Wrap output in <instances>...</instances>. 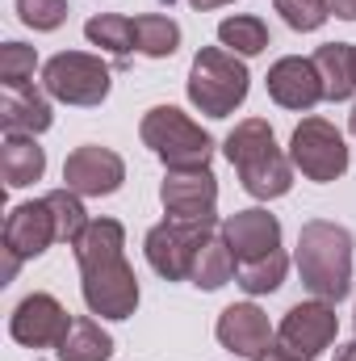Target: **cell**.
Here are the masks:
<instances>
[{
	"mask_svg": "<svg viewBox=\"0 0 356 361\" xmlns=\"http://www.w3.org/2000/svg\"><path fill=\"white\" fill-rule=\"evenodd\" d=\"M46 97L51 92H38L34 85L0 92V126H4V135H42V130H51L55 114H51Z\"/></svg>",
	"mask_w": 356,
	"mask_h": 361,
	"instance_id": "e0dca14e",
	"label": "cell"
},
{
	"mask_svg": "<svg viewBox=\"0 0 356 361\" xmlns=\"http://www.w3.org/2000/svg\"><path fill=\"white\" fill-rule=\"evenodd\" d=\"M55 240H59V231H55V214H51L46 197L21 202V206L8 210V219H4V252H13L17 261L42 257Z\"/></svg>",
	"mask_w": 356,
	"mask_h": 361,
	"instance_id": "4fadbf2b",
	"label": "cell"
},
{
	"mask_svg": "<svg viewBox=\"0 0 356 361\" xmlns=\"http://www.w3.org/2000/svg\"><path fill=\"white\" fill-rule=\"evenodd\" d=\"M55 353H59V361H109L113 357V336L96 319L80 315V319H72V328Z\"/></svg>",
	"mask_w": 356,
	"mask_h": 361,
	"instance_id": "ffe728a7",
	"label": "cell"
},
{
	"mask_svg": "<svg viewBox=\"0 0 356 361\" xmlns=\"http://www.w3.org/2000/svg\"><path fill=\"white\" fill-rule=\"evenodd\" d=\"M180 47V25L164 13H143L134 17V51L147 59H168Z\"/></svg>",
	"mask_w": 356,
	"mask_h": 361,
	"instance_id": "7402d4cb",
	"label": "cell"
},
{
	"mask_svg": "<svg viewBox=\"0 0 356 361\" xmlns=\"http://www.w3.org/2000/svg\"><path fill=\"white\" fill-rule=\"evenodd\" d=\"M122 180H126V160L113 147L84 143L63 160V189L80 197H109L122 189Z\"/></svg>",
	"mask_w": 356,
	"mask_h": 361,
	"instance_id": "7c38bea8",
	"label": "cell"
},
{
	"mask_svg": "<svg viewBox=\"0 0 356 361\" xmlns=\"http://www.w3.org/2000/svg\"><path fill=\"white\" fill-rule=\"evenodd\" d=\"M268 97L281 105V109H314L323 101V80H319V68L314 59H302V55H285L268 68L265 76Z\"/></svg>",
	"mask_w": 356,
	"mask_h": 361,
	"instance_id": "5bb4252c",
	"label": "cell"
},
{
	"mask_svg": "<svg viewBox=\"0 0 356 361\" xmlns=\"http://www.w3.org/2000/svg\"><path fill=\"white\" fill-rule=\"evenodd\" d=\"M298 273L302 286L323 298L340 302L352 290V231L327 219H310L298 231Z\"/></svg>",
	"mask_w": 356,
	"mask_h": 361,
	"instance_id": "7a4b0ae2",
	"label": "cell"
},
{
	"mask_svg": "<svg viewBox=\"0 0 356 361\" xmlns=\"http://www.w3.org/2000/svg\"><path fill=\"white\" fill-rule=\"evenodd\" d=\"M72 328V315L68 307L46 294V290H34L17 302V311L8 315V336L25 349H59V341L68 336Z\"/></svg>",
	"mask_w": 356,
	"mask_h": 361,
	"instance_id": "30bf717a",
	"label": "cell"
},
{
	"mask_svg": "<svg viewBox=\"0 0 356 361\" xmlns=\"http://www.w3.org/2000/svg\"><path fill=\"white\" fill-rule=\"evenodd\" d=\"M214 235V223H180V219H164L147 231L143 252L147 265L160 273L164 281H184L193 273V261L201 252V244Z\"/></svg>",
	"mask_w": 356,
	"mask_h": 361,
	"instance_id": "ba28073f",
	"label": "cell"
},
{
	"mask_svg": "<svg viewBox=\"0 0 356 361\" xmlns=\"http://www.w3.org/2000/svg\"><path fill=\"white\" fill-rule=\"evenodd\" d=\"M231 169L239 173V185L260 197V202H272V197H285L293 189V160L281 156L276 147V135L265 118H243L227 143H222Z\"/></svg>",
	"mask_w": 356,
	"mask_h": 361,
	"instance_id": "3957f363",
	"label": "cell"
},
{
	"mask_svg": "<svg viewBox=\"0 0 356 361\" xmlns=\"http://www.w3.org/2000/svg\"><path fill=\"white\" fill-rule=\"evenodd\" d=\"M289 160L306 180H340L348 173V147L344 135L327 118H302L289 135Z\"/></svg>",
	"mask_w": 356,
	"mask_h": 361,
	"instance_id": "52a82bcc",
	"label": "cell"
},
{
	"mask_svg": "<svg viewBox=\"0 0 356 361\" xmlns=\"http://www.w3.org/2000/svg\"><path fill=\"white\" fill-rule=\"evenodd\" d=\"M285 273H289V257L276 248V252H268L260 261H243V265L235 269V281H239L248 294H272V290H281Z\"/></svg>",
	"mask_w": 356,
	"mask_h": 361,
	"instance_id": "484cf974",
	"label": "cell"
},
{
	"mask_svg": "<svg viewBox=\"0 0 356 361\" xmlns=\"http://www.w3.org/2000/svg\"><path fill=\"white\" fill-rule=\"evenodd\" d=\"M348 130L356 135V105H352V114H348Z\"/></svg>",
	"mask_w": 356,
	"mask_h": 361,
	"instance_id": "836d02e7",
	"label": "cell"
},
{
	"mask_svg": "<svg viewBox=\"0 0 356 361\" xmlns=\"http://www.w3.org/2000/svg\"><path fill=\"white\" fill-rule=\"evenodd\" d=\"M252 361H298V357H293V353H285L281 345H268L265 353H260V357H252Z\"/></svg>",
	"mask_w": 356,
	"mask_h": 361,
	"instance_id": "4dcf8cb0",
	"label": "cell"
},
{
	"mask_svg": "<svg viewBox=\"0 0 356 361\" xmlns=\"http://www.w3.org/2000/svg\"><path fill=\"white\" fill-rule=\"evenodd\" d=\"M17 17L30 30H59L68 21V0H17Z\"/></svg>",
	"mask_w": 356,
	"mask_h": 361,
	"instance_id": "f1b7e54d",
	"label": "cell"
},
{
	"mask_svg": "<svg viewBox=\"0 0 356 361\" xmlns=\"http://www.w3.org/2000/svg\"><path fill=\"white\" fill-rule=\"evenodd\" d=\"M76 265L92 315L130 319L139 311V277L126 261V227L117 219H92L76 244Z\"/></svg>",
	"mask_w": 356,
	"mask_h": 361,
	"instance_id": "6da1fadb",
	"label": "cell"
},
{
	"mask_svg": "<svg viewBox=\"0 0 356 361\" xmlns=\"http://www.w3.org/2000/svg\"><path fill=\"white\" fill-rule=\"evenodd\" d=\"M0 173L8 189H25L46 173V152L38 147L34 135H4L0 143Z\"/></svg>",
	"mask_w": 356,
	"mask_h": 361,
	"instance_id": "d6986e66",
	"label": "cell"
},
{
	"mask_svg": "<svg viewBox=\"0 0 356 361\" xmlns=\"http://www.w3.org/2000/svg\"><path fill=\"white\" fill-rule=\"evenodd\" d=\"M34 68H38V51L25 47V42H4L0 47V85L4 89H21L34 80Z\"/></svg>",
	"mask_w": 356,
	"mask_h": 361,
	"instance_id": "4316f807",
	"label": "cell"
},
{
	"mask_svg": "<svg viewBox=\"0 0 356 361\" xmlns=\"http://www.w3.org/2000/svg\"><path fill=\"white\" fill-rule=\"evenodd\" d=\"M84 38L109 55H130L134 51V21L122 13H96L84 21Z\"/></svg>",
	"mask_w": 356,
	"mask_h": 361,
	"instance_id": "d4e9b609",
	"label": "cell"
},
{
	"mask_svg": "<svg viewBox=\"0 0 356 361\" xmlns=\"http://www.w3.org/2000/svg\"><path fill=\"white\" fill-rule=\"evenodd\" d=\"M218 42H222L227 51H235L239 59L260 55V51L268 47V25L260 21V17H252V13L222 17V21H218Z\"/></svg>",
	"mask_w": 356,
	"mask_h": 361,
	"instance_id": "603a6c76",
	"label": "cell"
},
{
	"mask_svg": "<svg viewBox=\"0 0 356 361\" xmlns=\"http://www.w3.org/2000/svg\"><path fill=\"white\" fill-rule=\"evenodd\" d=\"M46 206H51V214H55V231H59V244H68V248H76L80 244V235L89 231V210H84V197L80 193H72V189H51L46 193Z\"/></svg>",
	"mask_w": 356,
	"mask_h": 361,
	"instance_id": "cb8c5ba5",
	"label": "cell"
},
{
	"mask_svg": "<svg viewBox=\"0 0 356 361\" xmlns=\"http://www.w3.org/2000/svg\"><path fill=\"white\" fill-rule=\"evenodd\" d=\"M331 361H356V341L352 345H344V349H336V357Z\"/></svg>",
	"mask_w": 356,
	"mask_h": 361,
	"instance_id": "d6a6232c",
	"label": "cell"
},
{
	"mask_svg": "<svg viewBox=\"0 0 356 361\" xmlns=\"http://www.w3.org/2000/svg\"><path fill=\"white\" fill-rule=\"evenodd\" d=\"M197 13H210V8H222V4H235V0H189Z\"/></svg>",
	"mask_w": 356,
	"mask_h": 361,
	"instance_id": "1f68e13d",
	"label": "cell"
},
{
	"mask_svg": "<svg viewBox=\"0 0 356 361\" xmlns=\"http://www.w3.org/2000/svg\"><path fill=\"white\" fill-rule=\"evenodd\" d=\"M340 332V319H336V302H323V298H310V302H298L285 311L281 328H276V345L285 353H293L298 361H314L323 349H331Z\"/></svg>",
	"mask_w": 356,
	"mask_h": 361,
	"instance_id": "9c48e42d",
	"label": "cell"
},
{
	"mask_svg": "<svg viewBox=\"0 0 356 361\" xmlns=\"http://www.w3.org/2000/svg\"><path fill=\"white\" fill-rule=\"evenodd\" d=\"M331 4V17L340 21H356V0H327Z\"/></svg>",
	"mask_w": 356,
	"mask_h": 361,
	"instance_id": "f546056e",
	"label": "cell"
},
{
	"mask_svg": "<svg viewBox=\"0 0 356 361\" xmlns=\"http://www.w3.org/2000/svg\"><path fill=\"white\" fill-rule=\"evenodd\" d=\"M160 202H164L168 219H180V223H214L218 177L210 169H168V177L160 185Z\"/></svg>",
	"mask_w": 356,
	"mask_h": 361,
	"instance_id": "8fae6325",
	"label": "cell"
},
{
	"mask_svg": "<svg viewBox=\"0 0 356 361\" xmlns=\"http://www.w3.org/2000/svg\"><path fill=\"white\" fill-rule=\"evenodd\" d=\"M168 4H172V0H168Z\"/></svg>",
	"mask_w": 356,
	"mask_h": 361,
	"instance_id": "e575fe53",
	"label": "cell"
},
{
	"mask_svg": "<svg viewBox=\"0 0 356 361\" xmlns=\"http://www.w3.org/2000/svg\"><path fill=\"white\" fill-rule=\"evenodd\" d=\"M214 336H218V345H222L227 353H235V357H260L268 345H272L276 332H272L268 315L256 302H235V307H227V311L218 315Z\"/></svg>",
	"mask_w": 356,
	"mask_h": 361,
	"instance_id": "9a60e30c",
	"label": "cell"
},
{
	"mask_svg": "<svg viewBox=\"0 0 356 361\" xmlns=\"http://www.w3.org/2000/svg\"><path fill=\"white\" fill-rule=\"evenodd\" d=\"M139 139L164 160V169H210L214 139L177 105H155L139 122Z\"/></svg>",
	"mask_w": 356,
	"mask_h": 361,
	"instance_id": "5b68a950",
	"label": "cell"
},
{
	"mask_svg": "<svg viewBox=\"0 0 356 361\" xmlns=\"http://www.w3.org/2000/svg\"><path fill=\"white\" fill-rule=\"evenodd\" d=\"M189 101L205 114V118H231L252 89V76H248V63L227 51V47H201L193 55V68H189Z\"/></svg>",
	"mask_w": 356,
	"mask_h": 361,
	"instance_id": "277c9868",
	"label": "cell"
},
{
	"mask_svg": "<svg viewBox=\"0 0 356 361\" xmlns=\"http://www.w3.org/2000/svg\"><path fill=\"white\" fill-rule=\"evenodd\" d=\"M109 85H113L109 63L89 51H59L42 68V89L63 105H84V109L101 105L109 97Z\"/></svg>",
	"mask_w": 356,
	"mask_h": 361,
	"instance_id": "8992f818",
	"label": "cell"
},
{
	"mask_svg": "<svg viewBox=\"0 0 356 361\" xmlns=\"http://www.w3.org/2000/svg\"><path fill=\"white\" fill-rule=\"evenodd\" d=\"M222 240L231 244L235 261H260L268 252L281 248V223L276 214H268L265 206H252V210H235L227 223H222Z\"/></svg>",
	"mask_w": 356,
	"mask_h": 361,
	"instance_id": "2e32d148",
	"label": "cell"
},
{
	"mask_svg": "<svg viewBox=\"0 0 356 361\" xmlns=\"http://www.w3.org/2000/svg\"><path fill=\"white\" fill-rule=\"evenodd\" d=\"M272 8L285 17V25L289 30H298V34H310V30H319L327 17H331V4L327 0H272Z\"/></svg>",
	"mask_w": 356,
	"mask_h": 361,
	"instance_id": "83f0119b",
	"label": "cell"
},
{
	"mask_svg": "<svg viewBox=\"0 0 356 361\" xmlns=\"http://www.w3.org/2000/svg\"><path fill=\"white\" fill-rule=\"evenodd\" d=\"M235 269H239V261H235L231 244L222 240V231H214V235L201 244V252H197V261H193L189 281H193L197 290H222V286L235 277Z\"/></svg>",
	"mask_w": 356,
	"mask_h": 361,
	"instance_id": "44dd1931",
	"label": "cell"
},
{
	"mask_svg": "<svg viewBox=\"0 0 356 361\" xmlns=\"http://www.w3.org/2000/svg\"><path fill=\"white\" fill-rule=\"evenodd\" d=\"M310 59L323 80V101H348L356 92V42H323Z\"/></svg>",
	"mask_w": 356,
	"mask_h": 361,
	"instance_id": "ac0fdd59",
	"label": "cell"
}]
</instances>
